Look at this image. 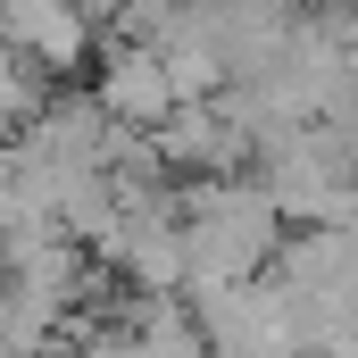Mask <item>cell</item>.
Returning a JSON list of instances; mask_svg holds the SVG:
<instances>
[{
	"label": "cell",
	"mask_w": 358,
	"mask_h": 358,
	"mask_svg": "<svg viewBox=\"0 0 358 358\" xmlns=\"http://www.w3.org/2000/svg\"><path fill=\"white\" fill-rule=\"evenodd\" d=\"M183 217V292H225V283H259L283 250V208L267 200L259 176H217V183H183L176 192Z\"/></svg>",
	"instance_id": "1"
},
{
	"label": "cell",
	"mask_w": 358,
	"mask_h": 358,
	"mask_svg": "<svg viewBox=\"0 0 358 358\" xmlns=\"http://www.w3.org/2000/svg\"><path fill=\"white\" fill-rule=\"evenodd\" d=\"M183 308H192L208 358H308V317L275 275L225 283V292H183Z\"/></svg>",
	"instance_id": "2"
},
{
	"label": "cell",
	"mask_w": 358,
	"mask_h": 358,
	"mask_svg": "<svg viewBox=\"0 0 358 358\" xmlns=\"http://www.w3.org/2000/svg\"><path fill=\"white\" fill-rule=\"evenodd\" d=\"M92 100L108 125H134V134H159L167 108H176V76L150 42H117L100 34V59H92Z\"/></svg>",
	"instance_id": "3"
},
{
	"label": "cell",
	"mask_w": 358,
	"mask_h": 358,
	"mask_svg": "<svg viewBox=\"0 0 358 358\" xmlns=\"http://www.w3.org/2000/svg\"><path fill=\"white\" fill-rule=\"evenodd\" d=\"M150 142H159V167L183 176V183H217V176H242L250 167V142H242V125L217 100H176Z\"/></svg>",
	"instance_id": "4"
},
{
	"label": "cell",
	"mask_w": 358,
	"mask_h": 358,
	"mask_svg": "<svg viewBox=\"0 0 358 358\" xmlns=\"http://www.w3.org/2000/svg\"><path fill=\"white\" fill-rule=\"evenodd\" d=\"M50 100V76L25 59V50H8L0 42V142H17L25 125H34V108Z\"/></svg>",
	"instance_id": "5"
},
{
	"label": "cell",
	"mask_w": 358,
	"mask_h": 358,
	"mask_svg": "<svg viewBox=\"0 0 358 358\" xmlns=\"http://www.w3.org/2000/svg\"><path fill=\"white\" fill-rule=\"evenodd\" d=\"M34 8H59V0H0V25H17V17H34Z\"/></svg>",
	"instance_id": "6"
}]
</instances>
